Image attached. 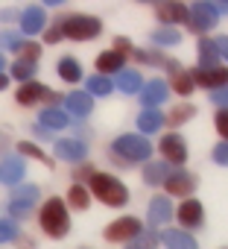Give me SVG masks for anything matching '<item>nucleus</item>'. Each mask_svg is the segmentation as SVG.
Segmentation results:
<instances>
[{
  "instance_id": "nucleus-47",
  "label": "nucleus",
  "mask_w": 228,
  "mask_h": 249,
  "mask_svg": "<svg viewBox=\"0 0 228 249\" xmlns=\"http://www.w3.org/2000/svg\"><path fill=\"white\" fill-rule=\"evenodd\" d=\"M6 85H9V79H6V76H3V73H0V91H3V88H6Z\"/></svg>"
},
{
  "instance_id": "nucleus-13",
  "label": "nucleus",
  "mask_w": 228,
  "mask_h": 249,
  "mask_svg": "<svg viewBox=\"0 0 228 249\" xmlns=\"http://www.w3.org/2000/svg\"><path fill=\"white\" fill-rule=\"evenodd\" d=\"M205 220V211H202V202L199 199H181L179 205V223L184 229H199Z\"/></svg>"
},
{
  "instance_id": "nucleus-36",
  "label": "nucleus",
  "mask_w": 228,
  "mask_h": 249,
  "mask_svg": "<svg viewBox=\"0 0 228 249\" xmlns=\"http://www.w3.org/2000/svg\"><path fill=\"white\" fill-rule=\"evenodd\" d=\"M18 237V226L12 220H0V243H9Z\"/></svg>"
},
{
  "instance_id": "nucleus-17",
  "label": "nucleus",
  "mask_w": 228,
  "mask_h": 249,
  "mask_svg": "<svg viewBox=\"0 0 228 249\" xmlns=\"http://www.w3.org/2000/svg\"><path fill=\"white\" fill-rule=\"evenodd\" d=\"M170 217H173V205H170V199H167V196H155V199L149 202V226L158 229V226L170 223Z\"/></svg>"
},
{
  "instance_id": "nucleus-18",
  "label": "nucleus",
  "mask_w": 228,
  "mask_h": 249,
  "mask_svg": "<svg viewBox=\"0 0 228 249\" xmlns=\"http://www.w3.org/2000/svg\"><path fill=\"white\" fill-rule=\"evenodd\" d=\"M155 15L164 24H187V6L184 3H158Z\"/></svg>"
},
{
  "instance_id": "nucleus-27",
  "label": "nucleus",
  "mask_w": 228,
  "mask_h": 249,
  "mask_svg": "<svg viewBox=\"0 0 228 249\" xmlns=\"http://www.w3.org/2000/svg\"><path fill=\"white\" fill-rule=\"evenodd\" d=\"M196 53H199V65L202 68H219V56H216V47H213L211 38H202Z\"/></svg>"
},
{
  "instance_id": "nucleus-48",
  "label": "nucleus",
  "mask_w": 228,
  "mask_h": 249,
  "mask_svg": "<svg viewBox=\"0 0 228 249\" xmlns=\"http://www.w3.org/2000/svg\"><path fill=\"white\" fill-rule=\"evenodd\" d=\"M3 65H6V62H3V53H0V73H3Z\"/></svg>"
},
{
  "instance_id": "nucleus-7",
  "label": "nucleus",
  "mask_w": 228,
  "mask_h": 249,
  "mask_svg": "<svg viewBox=\"0 0 228 249\" xmlns=\"http://www.w3.org/2000/svg\"><path fill=\"white\" fill-rule=\"evenodd\" d=\"M35 202H38V188L35 185H15L12 188V199H9V211L18 220H24Z\"/></svg>"
},
{
  "instance_id": "nucleus-38",
  "label": "nucleus",
  "mask_w": 228,
  "mask_h": 249,
  "mask_svg": "<svg viewBox=\"0 0 228 249\" xmlns=\"http://www.w3.org/2000/svg\"><path fill=\"white\" fill-rule=\"evenodd\" d=\"M21 44H24V41L18 38V33H0V47H9V50H15V53H18V50H21Z\"/></svg>"
},
{
  "instance_id": "nucleus-21",
  "label": "nucleus",
  "mask_w": 228,
  "mask_h": 249,
  "mask_svg": "<svg viewBox=\"0 0 228 249\" xmlns=\"http://www.w3.org/2000/svg\"><path fill=\"white\" fill-rule=\"evenodd\" d=\"M123 65H126V59H123L117 50H105V53H99V56H97L99 76H102V73H120V71H123Z\"/></svg>"
},
{
  "instance_id": "nucleus-29",
  "label": "nucleus",
  "mask_w": 228,
  "mask_h": 249,
  "mask_svg": "<svg viewBox=\"0 0 228 249\" xmlns=\"http://www.w3.org/2000/svg\"><path fill=\"white\" fill-rule=\"evenodd\" d=\"M67 205H73V208H88L91 205V194H88V188L82 185V182H76L70 191H67Z\"/></svg>"
},
{
  "instance_id": "nucleus-25",
  "label": "nucleus",
  "mask_w": 228,
  "mask_h": 249,
  "mask_svg": "<svg viewBox=\"0 0 228 249\" xmlns=\"http://www.w3.org/2000/svg\"><path fill=\"white\" fill-rule=\"evenodd\" d=\"M38 126H44V129H65V126H67V114H65V108H56V106L44 108Z\"/></svg>"
},
{
  "instance_id": "nucleus-23",
  "label": "nucleus",
  "mask_w": 228,
  "mask_h": 249,
  "mask_svg": "<svg viewBox=\"0 0 228 249\" xmlns=\"http://www.w3.org/2000/svg\"><path fill=\"white\" fill-rule=\"evenodd\" d=\"M161 126H164V114H161V111H155V108L141 111V117H138V129H141L144 135H152V132H158Z\"/></svg>"
},
{
  "instance_id": "nucleus-28",
  "label": "nucleus",
  "mask_w": 228,
  "mask_h": 249,
  "mask_svg": "<svg viewBox=\"0 0 228 249\" xmlns=\"http://www.w3.org/2000/svg\"><path fill=\"white\" fill-rule=\"evenodd\" d=\"M59 76L65 79V82H79L82 79V68H79V62L73 59V56H65V59H59Z\"/></svg>"
},
{
  "instance_id": "nucleus-5",
  "label": "nucleus",
  "mask_w": 228,
  "mask_h": 249,
  "mask_svg": "<svg viewBox=\"0 0 228 249\" xmlns=\"http://www.w3.org/2000/svg\"><path fill=\"white\" fill-rule=\"evenodd\" d=\"M141 231H144V229H141V220H138V217H120V220H114L111 226H105L102 237L111 240V243H129V240H135Z\"/></svg>"
},
{
  "instance_id": "nucleus-16",
  "label": "nucleus",
  "mask_w": 228,
  "mask_h": 249,
  "mask_svg": "<svg viewBox=\"0 0 228 249\" xmlns=\"http://www.w3.org/2000/svg\"><path fill=\"white\" fill-rule=\"evenodd\" d=\"M65 108H67L70 114H76V117H88L91 108H94V97H88L85 91H70V94L65 97Z\"/></svg>"
},
{
  "instance_id": "nucleus-14",
  "label": "nucleus",
  "mask_w": 228,
  "mask_h": 249,
  "mask_svg": "<svg viewBox=\"0 0 228 249\" xmlns=\"http://www.w3.org/2000/svg\"><path fill=\"white\" fill-rule=\"evenodd\" d=\"M138 94H141V103H144L147 108H155V106H161V103L170 97V88H167V82L152 79V82H147Z\"/></svg>"
},
{
  "instance_id": "nucleus-9",
  "label": "nucleus",
  "mask_w": 228,
  "mask_h": 249,
  "mask_svg": "<svg viewBox=\"0 0 228 249\" xmlns=\"http://www.w3.org/2000/svg\"><path fill=\"white\" fill-rule=\"evenodd\" d=\"M161 156H164V161L167 164H184L187 161V144H184V138L181 135H164L161 138Z\"/></svg>"
},
{
  "instance_id": "nucleus-22",
  "label": "nucleus",
  "mask_w": 228,
  "mask_h": 249,
  "mask_svg": "<svg viewBox=\"0 0 228 249\" xmlns=\"http://www.w3.org/2000/svg\"><path fill=\"white\" fill-rule=\"evenodd\" d=\"M170 173H173V170H170L167 161H149V164L144 167V182H147V185H164Z\"/></svg>"
},
{
  "instance_id": "nucleus-42",
  "label": "nucleus",
  "mask_w": 228,
  "mask_h": 249,
  "mask_svg": "<svg viewBox=\"0 0 228 249\" xmlns=\"http://www.w3.org/2000/svg\"><path fill=\"white\" fill-rule=\"evenodd\" d=\"M213 47H216V56H219V59H228V36L213 38Z\"/></svg>"
},
{
  "instance_id": "nucleus-40",
  "label": "nucleus",
  "mask_w": 228,
  "mask_h": 249,
  "mask_svg": "<svg viewBox=\"0 0 228 249\" xmlns=\"http://www.w3.org/2000/svg\"><path fill=\"white\" fill-rule=\"evenodd\" d=\"M213 161L222 164V167H228V141H222V144L213 147Z\"/></svg>"
},
{
  "instance_id": "nucleus-45",
  "label": "nucleus",
  "mask_w": 228,
  "mask_h": 249,
  "mask_svg": "<svg viewBox=\"0 0 228 249\" xmlns=\"http://www.w3.org/2000/svg\"><path fill=\"white\" fill-rule=\"evenodd\" d=\"M211 9H213V12H216V18H219V15H225V12H228V3H211Z\"/></svg>"
},
{
  "instance_id": "nucleus-11",
  "label": "nucleus",
  "mask_w": 228,
  "mask_h": 249,
  "mask_svg": "<svg viewBox=\"0 0 228 249\" xmlns=\"http://www.w3.org/2000/svg\"><path fill=\"white\" fill-rule=\"evenodd\" d=\"M56 159H65L70 164H82L88 159V147L76 138H65V141H56Z\"/></svg>"
},
{
  "instance_id": "nucleus-10",
  "label": "nucleus",
  "mask_w": 228,
  "mask_h": 249,
  "mask_svg": "<svg viewBox=\"0 0 228 249\" xmlns=\"http://www.w3.org/2000/svg\"><path fill=\"white\" fill-rule=\"evenodd\" d=\"M164 188H167V194H173V196H190V194L196 191V176L187 173V170H173V173L167 176Z\"/></svg>"
},
{
  "instance_id": "nucleus-19",
  "label": "nucleus",
  "mask_w": 228,
  "mask_h": 249,
  "mask_svg": "<svg viewBox=\"0 0 228 249\" xmlns=\"http://www.w3.org/2000/svg\"><path fill=\"white\" fill-rule=\"evenodd\" d=\"M47 97V85H41V82H24L21 88H18V94H15V100L21 103V106H35V103H41Z\"/></svg>"
},
{
  "instance_id": "nucleus-30",
  "label": "nucleus",
  "mask_w": 228,
  "mask_h": 249,
  "mask_svg": "<svg viewBox=\"0 0 228 249\" xmlns=\"http://www.w3.org/2000/svg\"><path fill=\"white\" fill-rule=\"evenodd\" d=\"M111 79L108 76H88V97H105V94H111Z\"/></svg>"
},
{
  "instance_id": "nucleus-46",
  "label": "nucleus",
  "mask_w": 228,
  "mask_h": 249,
  "mask_svg": "<svg viewBox=\"0 0 228 249\" xmlns=\"http://www.w3.org/2000/svg\"><path fill=\"white\" fill-rule=\"evenodd\" d=\"M35 135H38V138H53V135H50V129H44V126H38V123H35Z\"/></svg>"
},
{
  "instance_id": "nucleus-24",
  "label": "nucleus",
  "mask_w": 228,
  "mask_h": 249,
  "mask_svg": "<svg viewBox=\"0 0 228 249\" xmlns=\"http://www.w3.org/2000/svg\"><path fill=\"white\" fill-rule=\"evenodd\" d=\"M167 88H173L176 94L187 97V94H193V79H190V73H187V71L173 68V71H170V85H167Z\"/></svg>"
},
{
  "instance_id": "nucleus-1",
  "label": "nucleus",
  "mask_w": 228,
  "mask_h": 249,
  "mask_svg": "<svg viewBox=\"0 0 228 249\" xmlns=\"http://www.w3.org/2000/svg\"><path fill=\"white\" fill-rule=\"evenodd\" d=\"M38 223H41V231L53 240H62L67 231H70V217H67V205L62 196H50L44 205H41V214H38Z\"/></svg>"
},
{
  "instance_id": "nucleus-26",
  "label": "nucleus",
  "mask_w": 228,
  "mask_h": 249,
  "mask_svg": "<svg viewBox=\"0 0 228 249\" xmlns=\"http://www.w3.org/2000/svg\"><path fill=\"white\" fill-rule=\"evenodd\" d=\"M114 88H120L123 94H135V91L144 88V79H141L138 71H120V73H117V82H114Z\"/></svg>"
},
{
  "instance_id": "nucleus-12",
  "label": "nucleus",
  "mask_w": 228,
  "mask_h": 249,
  "mask_svg": "<svg viewBox=\"0 0 228 249\" xmlns=\"http://www.w3.org/2000/svg\"><path fill=\"white\" fill-rule=\"evenodd\" d=\"M24 176H27V164H24V159L12 156V159H3V161H0V182H3V185L15 188V185H21Z\"/></svg>"
},
{
  "instance_id": "nucleus-39",
  "label": "nucleus",
  "mask_w": 228,
  "mask_h": 249,
  "mask_svg": "<svg viewBox=\"0 0 228 249\" xmlns=\"http://www.w3.org/2000/svg\"><path fill=\"white\" fill-rule=\"evenodd\" d=\"M213 123H216V132L228 141V108H222V111H216V117H213Z\"/></svg>"
},
{
  "instance_id": "nucleus-35",
  "label": "nucleus",
  "mask_w": 228,
  "mask_h": 249,
  "mask_svg": "<svg viewBox=\"0 0 228 249\" xmlns=\"http://www.w3.org/2000/svg\"><path fill=\"white\" fill-rule=\"evenodd\" d=\"M193 111H196L193 106H176V108H173V114H170L167 120L173 123V126H179V123H184V120H190V117H193Z\"/></svg>"
},
{
  "instance_id": "nucleus-43",
  "label": "nucleus",
  "mask_w": 228,
  "mask_h": 249,
  "mask_svg": "<svg viewBox=\"0 0 228 249\" xmlns=\"http://www.w3.org/2000/svg\"><path fill=\"white\" fill-rule=\"evenodd\" d=\"M59 38H62V30H59V24H56L53 30H47V44H56Z\"/></svg>"
},
{
  "instance_id": "nucleus-37",
  "label": "nucleus",
  "mask_w": 228,
  "mask_h": 249,
  "mask_svg": "<svg viewBox=\"0 0 228 249\" xmlns=\"http://www.w3.org/2000/svg\"><path fill=\"white\" fill-rule=\"evenodd\" d=\"M38 56H41V47H38V44H27V41H24V44H21V50H18V59L33 62V65H35V59H38Z\"/></svg>"
},
{
  "instance_id": "nucleus-3",
  "label": "nucleus",
  "mask_w": 228,
  "mask_h": 249,
  "mask_svg": "<svg viewBox=\"0 0 228 249\" xmlns=\"http://www.w3.org/2000/svg\"><path fill=\"white\" fill-rule=\"evenodd\" d=\"M59 30L70 41H88V38H97L102 33V21L94 15H67L59 21Z\"/></svg>"
},
{
  "instance_id": "nucleus-4",
  "label": "nucleus",
  "mask_w": 228,
  "mask_h": 249,
  "mask_svg": "<svg viewBox=\"0 0 228 249\" xmlns=\"http://www.w3.org/2000/svg\"><path fill=\"white\" fill-rule=\"evenodd\" d=\"M111 150L117 153L123 161H147L152 156V144L144 135H120L111 144Z\"/></svg>"
},
{
  "instance_id": "nucleus-20",
  "label": "nucleus",
  "mask_w": 228,
  "mask_h": 249,
  "mask_svg": "<svg viewBox=\"0 0 228 249\" xmlns=\"http://www.w3.org/2000/svg\"><path fill=\"white\" fill-rule=\"evenodd\" d=\"M161 240H164L167 249H199V243H196L187 231H181V229H170V231H164Z\"/></svg>"
},
{
  "instance_id": "nucleus-44",
  "label": "nucleus",
  "mask_w": 228,
  "mask_h": 249,
  "mask_svg": "<svg viewBox=\"0 0 228 249\" xmlns=\"http://www.w3.org/2000/svg\"><path fill=\"white\" fill-rule=\"evenodd\" d=\"M91 176H94L91 167H79V170H76V179H91Z\"/></svg>"
},
{
  "instance_id": "nucleus-8",
  "label": "nucleus",
  "mask_w": 228,
  "mask_h": 249,
  "mask_svg": "<svg viewBox=\"0 0 228 249\" xmlns=\"http://www.w3.org/2000/svg\"><path fill=\"white\" fill-rule=\"evenodd\" d=\"M190 79H193V88L199 85V88H213V91H219V88L228 85V68H225V65H219V68H196V71L190 73Z\"/></svg>"
},
{
  "instance_id": "nucleus-32",
  "label": "nucleus",
  "mask_w": 228,
  "mask_h": 249,
  "mask_svg": "<svg viewBox=\"0 0 228 249\" xmlns=\"http://www.w3.org/2000/svg\"><path fill=\"white\" fill-rule=\"evenodd\" d=\"M35 68H38V65H33V62H24V59H18V62L12 65V76H15L18 82H33V76H35Z\"/></svg>"
},
{
  "instance_id": "nucleus-34",
  "label": "nucleus",
  "mask_w": 228,
  "mask_h": 249,
  "mask_svg": "<svg viewBox=\"0 0 228 249\" xmlns=\"http://www.w3.org/2000/svg\"><path fill=\"white\" fill-rule=\"evenodd\" d=\"M18 156H30V159H38V161H44L47 167H53V159H47L35 144H30V141H21L18 144Z\"/></svg>"
},
{
  "instance_id": "nucleus-15",
  "label": "nucleus",
  "mask_w": 228,
  "mask_h": 249,
  "mask_svg": "<svg viewBox=\"0 0 228 249\" xmlns=\"http://www.w3.org/2000/svg\"><path fill=\"white\" fill-rule=\"evenodd\" d=\"M44 24H47V18H44V9H41V6H27V9H24V15H21V33H24V36L41 33Z\"/></svg>"
},
{
  "instance_id": "nucleus-6",
  "label": "nucleus",
  "mask_w": 228,
  "mask_h": 249,
  "mask_svg": "<svg viewBox=\"0 0 228 249\" xmlns=\"http://www.w3.org/2000/svg\"><path fill=\"white\" fill-rule=\"evenodd\" d=\"M216 12L211 9V3H193V6H187V27L196 33V36H205L208 30H213L216 27Z\"/></svg>"
},
{
  "instance_id": "nucleus-33",
  "label": "nucleus",
  "mask_w": 228,
  "mask_h": 249,
  "mask_svg": "<svg viewBox=\"0 0 228 249\" xmlns=\"http://www.w3.org/2000/svg\"><path fill=\"white\" fill-rule=\"evenodd\" d=\"M126 249H158V231H141L135 240H129Z\"/></svg>"
},
{
  "instance_id": "nucleus-2",
  "label": "nucleus",
  "mask_w": 228,
  "mask_h": 249,
  "mask_svg": "<svg viewBox=\"0 0 228 249\" xmlns=\"http://www.w3.org/2000/svg\"><path fill=\"white\" fill-rule=\"evenodd\" d=\"M91 194L102 202V205H111V208H123L129 202V188L120 182V179H114L108 173H94L91 179Z\"/></svg>"
},
{
  "instance_id": "nucleus-31",
  "label": "nucleus",
  "mask_w": 228,
  "mask_h": 249,
  "mask_svg": "<svg viewBox=\"0 0 228 249\" xmlns=\"http://www.w3.org/2000/svg\"><path fill=\"white\" fill-rule=\"evenodd\" d=\"M152 41H155L158 47H173V44L181 41V36H179L173 27H164V30H155V33H152Z\"/></svg>"
},
{
  "instance_id": "nucleus-41",
  "label": "nucleus",
  "mask_w": 228,
  "mask_h": 249,
  "mask_svg": "<svg viewBox=\"0 0 228 249\" xmlns=\"http://www.w3.org/2000/svg\"><path fill=\"white\" fill-rule=\"evenodd\" d=\"M211 103L219 106V108H228V85L219 88V91H211Z\"/></svg>"
}]
</instances>
